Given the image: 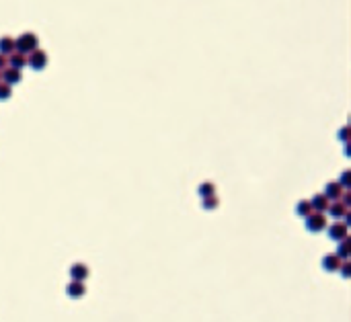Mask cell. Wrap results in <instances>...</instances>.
<instances>
[{
  "label": "cell",
  "instance_id": "6da1fadb",
  "mask_svg": "<svg viewBox=\"0 0 351 322\" xmlns=\"http://www.w3.org/2000/svg\"><path fill=\"white\" fill-rule=\"evenodd\" d=\"M37 35L35 33H23L15 39V49L23 51V53H31L33 49H37Z\"/></svg>",
  "mask_w": 351,
  "mask_h": 322
},
{
  "label": "cell",
  "instance_id": "7a4b0ae2",
  "mask_svg": "<svg viewBox=\"0 0 351 322\" xmlns=\"http://www.w3.org/2000/svg\"><path fill=\"white\" fill-rule=\"evenodd\" d=\"M304 220H306V230L308 232H321V230L327 228V216H325V211H312Z\"/></svg>",
  "mask_w": 351,
  "mask_h": 322
},
{
  "label": "cell",
  "instance_id": "3957f363",
  "mask_svg": "<svg viewBox=\"0 0 351 322\" xmlns=\"http://www.w3.org/2000/svg\"><path fill=\"white\" fill-rule=\"evenodd\" d=\"M27 66L31 68H35V70H41L47 66V53L43 49H33L31 53H27Z\"/></svg>",
  "mask_w": 351,
  "mask_h": 322
},
{
  "label": "cell",
  "instance_id": "277c9868",
  "mask_svg": "<svg viewBox=\"0 0 351 322\" xmlns=\"http://www.w3.org/2000/svg\"><path fill=\"white\" fill-rule=\"evenodd\" d=\"M341 263H343V259H339V256H337L335 252H333V254H327V256H323V269H325V271H329V273H335V271H339Z\"/></svg>",
  "mask_w": 351,
  "mask_h": 322
},
{
  "label": "cell",
  "instance_id": "5b68a950",
  "mask_svg": "<svg viewBox=\"0 0 351 322\" xmlns=\"http://www.w3.org/2000/svg\"><path fill=\"white\" fill-rule=\"evenodd\" d=\"M329 238L331 240H343V238H347V224H343V222H337V224H333V226L329 228Z\"/></svg>",
  "mask_w": 351,
  "mask_h": 322
},
{
  "label": "cell",
  "instance_id": "8992f818",
  "mask_svg": "<svg viewBox=\"0 0 351 322\" xmlns=\"http://www.w3.org/2000/svg\"><path fill=\"white\" fill-rule=\"evenodd\" d=\"M84 292H86V289H84V283H82V281H74V279H72V281L68 283V287H66V294H68L72 300L82 298Z\"/></svg>",
  "mask_w": 351,
  "mask_h": 322
},
{
  "label": "cell",
  "instance_id": "52a82bcc",
  "mask_svg": "<svg viewBox=\"0 0 351 322\" xmlns=\"http://www.w3.org/2000/svg\"><path fill=\"white\" fill-rule=\"evenodd\" d=\"M9 66L23 70V68L27 66V53H23V51H17V49H15L13 53H9Z\"/></svg>",
  "mask_w": 351,
  "mask_h": 322
},
{
  "label": "cell",
  "instance_id": "ba28073f",
  "mask_svg": "<svg viewBox=\"0 0 351 322\" xmlns=\"http://www.w3.org/2000/svg\"><path fill=\"white\" fill-rule=\"evenodd\" d=\"M325 195H327V199H329V201H339V199H341V195H343V187L339 185V181H337V183L333 181V183H329V185H327V189H325Z\"/></svg>",
  "mask_w": 351,
  "mask_h": 322
},
{
  "label": "cell",
  "instance_id": "9c48e42d",
  "mask_svg": "<svg viewBox=\"0 0 351 322\" xmlns=\"http://www.w3.org/2000/svg\"><path fill=\"white\" fill-rule=\"evenodd\" d=\"M0 74H3V80H5L7 84H11V86L17 84V82L21 80V70H19V68H13V66H7Z\"/></svg>",
  "mask_w": 351,
  "mask_h": 322
},
{
  "label": "cell",
  "instance_id": "30bf717a",
  "mask_svg": "<svg viewBox=\"0 0 351 322\" xmlns=\"http://www.w3.org/2000/svg\"><path fill=\"white\" fill-rule=\"evenodd\" d=\"M329 203H331V201L327 199L325 193H318V195H314V197L310 199V205H312V209H314V211H327Z\"/></svg>",
  "mask_w": 351,
  "mask_h": 322
},
{
  "label": "cell",
  "instance_id": "8fae6325",
  "mask_svg": "<svg viewBox=\"0 0 351 322\" xmlns=\"http://www.w3.org/2000/svg\"><path fill=\"white\" fill-rule=\"evenodd\" d=\"M70 277H72L74 281H84V279L88 277V267L82 265V263L72 265V267H70Z\"/></svg>",
  "mask_w": 351,
  "mask_h": 322
},
{
  "label": "cell",
  "instance_id": "7c38bea8",
  "mask_svg": "<svg viewBox=\"0 0 351 322\" xmlns=\"http://www.w3.org/2000/svg\"><path fill=\"white\" fill-rule=\"evenodd\" d=\"M327 211L333 216V218H343L345 213H347V207L341 203V199L339 201H333V203H329V207H327Z\"/></svg>",
  "mask_w": 351,
  "mask_h": 322
},
{
  "label": "cell",
  "instance_id": "4fadbf2b",
  "mask_svg": "<svg viewBox=\"0 0 351 322\" xmlns=\"http://www.w3.org/2000/svg\"><path fill=\"white\" fill-rule=\"evenodd\" d=\"M15 51V39L13 37H0V53H5V56H9V53H13Z\"/></svg>",
  "mask_w": 351,
  "mask_h": 322
},
{
  "label": "cell",
  "instance_id": "5bb4252c",
  "mask_svg": "<svg viewBox=\"0 0 351 322\" xmlns=\"http://www.w3.org/2000/svg\"><path fill=\"white\" fill-rule=\"evenodd\" d=\"M341 244H339V248H337V256L339 259H347V256L351 254V242H349V238H343V240H339Z\"/></svg>",
  "mask_w": 351,
  "mask_h": 322
},
{
  "label": "cell",
  "instance_id": "9a60e30c",
  "mask_svg": "<svg viewBox=\"0 0 351 322\" xmlns=\"http://www.w3.org/2000/svg\"><path fill=\"white\" fill-rule=\"evenodd\" d=\"M314 209H312V205H310V201H300L298 205H296V213L300 216V218H306V216H310Z\"/></svg>",
  "mask_w": 351,
  "mask_h": 322
},
{
  "label": "cell",
  "instance_id": "2e32d148",
  "mask_svg": "<svg viewBox=\"0 0 351 322\" xmlns=\"http://www.w3.org/2000/svg\"><path fill=\"white\" fill-rule=\"evenodd\" d=\"M202 205H204V209H214L218 205V197L216 195H206V197H202Z\"/></svg>",
  "mask_w": 351,
  "mask_h": 322
},
{
  "label": "cell",
  "instance_id": "e0dca14e",
  "mask_svg": "<svg viewBox=\"0 0 351 322\" xmlns=\"http://www.w3.org/2000/svg\"><path fill=\"white\" fill-rule=\"evenodd\" d=\"M197 191H199V195H202V197H206V195H214V191H216V189H214L212 183H202Z\"/></svg>",
  "mask_w": 351,
  "mask_h": 322
},
{
  "label": "cell",
  "instance_id": "ac0fdd59",
  "mask_svg": "<svg viewBox=\"0 0 351 322\" xmlns=\"http://www.w3.org/2000/svg\"><path fill=\"white\" fill-rule=\"evenodd\" d=\"M11 94H13V88H11V84H7L5 80H0V99H9Z\"/></svg>",
  "mask_w": 351,
  "mask_h": 322
},
{
  "label": "cell",
  "instance_id": "d6986e66",
  "mask_svg": "<svg viewBox=\"0 0 351 322\" xmlns=\"http://www.w3.org/2000/svg\"><path fill=\"white\" fill-rule=\"evenodd\" d=\"M339 271H341V275H343V277L347 279V277L351 275V265H349V263L345 261V263H341V267H339Z\"/></svg>",
  "mask_w": 351,
  "mask_h": 322
},
{
  "label": "cell",
  "instance_id": "ffe728a7",
  "mask_svg": "<svg viewBox=\"0 0 351 322\" xmlns=\"http://www.w3.org/2000/svg\"><path fill=\"white\" fill-rule=\"evenodd\" d=\"M349 179H351V175H349V171H345V173L341 175V181H339V185H341V187H349V183H351Z\"/></svg>",
  "mask_w": 351,
  "mask_h": 322
},
{
  "label": "cell",
  "instance_id": "44dd1931",
  "mask_svg": "<svg viewBox=\"0 0 351 322\" xmlns=\"http://www.w3.org/2000/svg\"><path fill=\"white\" fill-rule=\"evenodd\" d=\"M9 66V56H5V53H0V72H3L5 68Z\"/></svg>",
  "mask_w": 351,
  "mask_h": 322
},
{
  "label": "cell",
  "instance_id": "7402d4cb",
  "mask_svg": "<svg viewBox=\"0 0 351 322\" xmlns=\"http://www.w3.org/2000/svg\"><path fill=\"white\" fill-rule=\"evenodd\" d=\"M0 80H3V74H0Z\"/></svg>",
  "mask_w": 351,
  "mask_h": 322
}]
</instances>
